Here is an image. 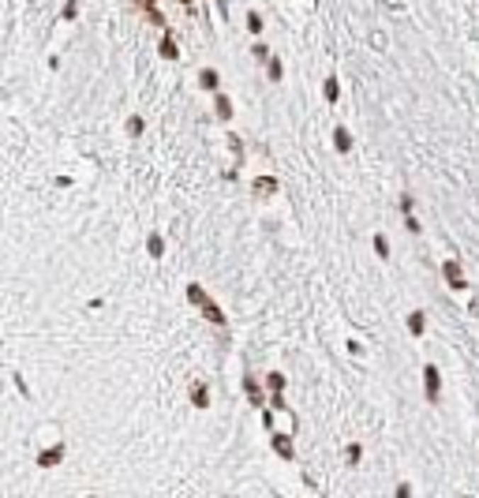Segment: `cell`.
<instances>
[{
	"label": "cell",
	"instance_id": "6da1fadb",
	"mask_svg": "<svg viewBox=\"0 0 479 498\" xmlns=\"http://www.w3.org/2000/svg\"><path fill=\"white\" fill-rule=\"evenodd\" d=\"M188 296L195 300L198 307H203V315H206V319H214V322H225V315H221V311L214 307V300H210V296H206V293H203V288H198V285H191V288H188Z\"/></svg>",
	"mask_w": 479,
	"mask_h": 498
},
{
	"label": "cell",
	"instance_id": "5b68a950",
	"mask_svg": "<svg viewBox=\"0 0 479 498\" xmlns=\"http://www.w3.org/2000/svg\"><path fill=\"white\" fill-rule=\"evenodd\" d=\"M60 457H64V446H52V450H45L42 457H38V465H42V468H52Z\"/></svg>",
	"mask_w": 479,
	"mask_h": 498
},
{
	"label": "cell",
	"instance_id": "7a4b0ae2",
	"mask_svg": "<svg viewBox=\"0 0 479 498\" xmlns=\"http://www.w3.org/2000/svg\"><path fill=\"white\" fill-rule=\"evenodd\" d=\"M423 386H427V401H438V393H442V378H438V367H423Z\"/></svg>",
	"mask_w": 479,
	"mask_h": 498
},
{
	"label": "cell",
	"instance_id": "e0dca14e",
	"mask_svg": "<svg viewBox=\"0 0 479 498\" xmlns=\"http://www.w3.org/2000/svg\"><path fill=\"white\" fill-rule=\"evenodd\" d=\"M247 26H251V30H255V34L262 30V19H259V11H251V16H247Z\"/></svg>",
	"mask_w": 479,
	"mask_h": 498
},
{
	"label": "cell",
	"instance_id": "7c38bea8",
	"mask_svg": "<svg viewBox=\"0 0 479 498\" xmlns=\"http://www.w3.org/2000/svg\"><path fill=\"white\" fill-rule=\"evenodd\" d=\"M218 116H221V120H229V116H232V105H229V98H221V94H218Z\"/></svg>",
	"mask_w": 479,
	"mask_h": 498
},
{
	"label": "cell",
	"instance_id": "ba28073f",
	"mask_svg": "<svg viewBox=\"0 0 479 498\" xmlns=\"http://www.w3.org/2000/svg\"><path fill=\"white\" fill-rule=\"evenodd\" d=\"M423 326H427V322H423V311H412V315H408V330L419 337V334H423Z\"/></svg>",
	"mask_w": 479,
	"mask_h": 498
},
{
	"label": "cell",
	"instance_id": "8fae6325",
	"mask_svg": "<svg viewBox=\"0 0 479 498\" xmlns=\"http://www.w3.org/2000/svg\"><path fill=\"white\" fill-rule=\"evenodd\" d=\"M135 4H139V8L146 11V16H150V19H154V23H162V16H157V8H154V4H157V0H135Z\"/></svg>",
	"mask_w": 479,
	"mask_h": 498
},
{
	"label": "cell",
	"instance_id": "ffe728a7",
	"mask_svg": "<svg viewBox=\"0 0 479 498\" xmlns=\"http://www.w3.org/2000/svg\"><path fill=\"white\" fill-rule=\"evenodd\" d=\"M270 390H285V375H270Z\"/></svg>",
	"mask_w": 479,
	"mask_h": 498
},
{
	"label": "cell",
	"instance_id": "3957f363",
	"mask_svg": "<svg viewBox=\"0 0 479 498\" xmlns=\"http://www.w3.org/2000/svg\"><path fill=\"white\" fill-rule=\"evenodd\" d=\"M277 191V180L274 176H259L255 180V199H266V195H274Z\"/></svg>",
	"mask_w": 479,
	"mask_h": 498
},
{
	"label": "cell",
	"instance_id": "277c9868",
	"mask_svg": "<svg viewBox=\"0 0 479 498\" xmlns=\"http://www.w3.org/2000/svg\"><path fill=\"white\" fill-rule=\"evenodd\" d=\"M442 273H446V281L453 285V288H464V278H461V266H457V262H446Z\"/></svg>",
	"mask_w": 479,
	"mask_h": 498
},
{
	"label": "cell",
	"instance_id": "ac0fdd59",
	"mask_svg": "<svg viewBox=\"0 0 479 498\" xmlns=\"http://www.w3.org/2000/svg\"><path fill=\"white\" fill-rule=\"evenodd\" d=\"M128 131H131V135H139V131H142V116H131V120H128Z\"/></svg>",
	"mask_w": 479,
	"mask_h": 498
},
{
	"label": "cell",
	"instance_id": "8992f818",
	"mask_svg": "<svg viewBox=\"0 0 479 498\" xmlns=\"http://www.w3.org/2000/svg\"><path fill=\"white\" fill-rule=\"evenodd\" d=\"M274 450L281 457H292V438L288 435H274Z\"/></svg>",
	"mask_w": 479,
	"mask_h": 498
},
{
	"label": "cell",
	"instance_id": "44dd1931",
	"mask_svg": "<svg viewBox=\"0 0 479 498\" xmlns=\"http://www.w3.org/2000/svg\"><path fill=\"white\" fill-rule=\"evenodd\" d=\"M255 60L266 64V60H270V49H266V45H255Z\"/></svg>",
	"mask_w": 479,
	"mask_h": 498
},
{
	"label": "cell",
	"instance_id": "4fadbf2b",
	"mask_svg": "<svg viewBox=\"0 0 479 498\" xmlns=\"http://www.w3.org/2000/svg\"><path fill=\"white\" fill-rule=\"evenodd\" d=\"M198 83H203L206 90H214L218 86V72H203V75H198Z\"/></svg>",
	"mask_w": 479,
	"mask_h": 498
},
{
	"label": "cell",
	"instance_id": "d6986e66",
	"mask_svg": "<svg viewBox=\"0 0 479 498\" xmlns=\"http://www.w3.org/2000/svg\"><path fill=\"white\" fill-rule=\"evenodd\" d=\"M359 453H364L359 446H349V450H344V457H349V465H356V461H359Z\"/></svg>",
	"mask_w": 479,
	"mask_h": 498
},
{
	"label": "cell",
	"instance_id": "9c48e42d",
	"mask_svg": "<svg viewBox=\"0 0 479 498\" xmlns=\"http://www.w3.org/2000/svg\"><path fill=\"white\" fill-rule=\"evenodd\" d=\"M334 142H337V150H341V154L352 147V139H349V131H344V128H337V131H334Z\"/></svg>",
	"mask_w": 479,
	"mask_h": 498
},
{
	"label": "cell",
	"instance_id": "2e32d148",
	"mask_svg": "<svg viewBox=\"0 0 479 498\" xmlns=\"http://www.w3.org/2000/svg\"><path fill=\"white\" fill-rule=\"evenodd\" d=\"M247 393H251V401H255V404H262V393L255 386V378H247Z\"/></svg>",
	"mask_w": 479,
	"mask_h": 498
},
{
	"label": "cell",
	"instance_id": "5bb4252c",
	"mask_svg": "<svg viewBox=\"0 0 479 498\" xmlns=\"http://www.w3.org/2000/svg\"><path fill=\"white\" fill-rule=\"evenodd\" d=\"M322 94H326L329 101H337V79H326V86H322Z\"/></svg>",
	"mask_w": 479,
	"mask_h": 498
},
{
	"label": "cell",
	"instance_id": "9a60e30c",
	"mask_svg": "<svg viewBox=\"0 0 479 498\" xmlns=\"http://www.w3.org/2000/svg\"><path fill=\"white\" fill-rule=\"evenodd\" d=\"M375 251H378V259L390 255V244H385V236H375Z\"/></svg>",
	"mask_w": 479,
	"mask_h": 498
},
{
	"label": "cell",
	"instance_id": "30bf717a",
	"mask_svg": "<svg viewBox=\"0 0 479 498\" xmlns=\"http://www.w3.org/2000/svg\"><path fill=\"white\" fill-rule=\"evenodd\" d=\"M191 401H195V409H206V404H210L206 386H195V390H191Z\"/></svg>",
	"mask_w": 479,
	"mask_h": 498
},
{
	"label": "cell",
	"instance_id": "52a82bcc",
	"mask_svg": "<svg viewBox=\"0 0 479 498\" xmlns=\"http://www.w3.org/2000/svg\"><path fill=\"white\" fill-rule=\"evenodd\" d=\"M157 52H162L165 60H176V57H180V49H176V42H172V38H162V49H157Z\"/></svg>",
	"mask_w": 479,
	"mask_h": 498
}]
</instances>
